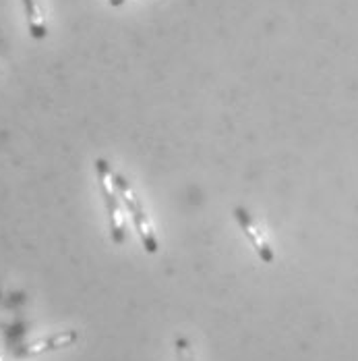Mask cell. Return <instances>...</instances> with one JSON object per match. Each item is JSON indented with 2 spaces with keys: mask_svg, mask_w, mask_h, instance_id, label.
I'll return each mask as SVG.
<instances>
[{
  "mask_svg": "<svg viewBox=\"0 0 358 361\" xmlns=\"http://www.w3.org/2000/svg\"><path fill=\"white\" fill-rule=\"evenodd\" d=\"M79 338V334L75 330H67V332H60V334H54L46 341H39L36 345H32L27 349L30 355H36V353H41V351H54V349H60V347H69L75 341Z\"/></svg>",
  "mask_w": 358,
  "mask_h": 361,
  "instance_id": "5b68a950",
  "label": "cell"
},
{
  "mask_svg": "<svg viewBox=\"0 0 358 361\" xmlns=\"http://www.w3.org/2000/svg\"><path fill=\"white\" fill-rule=\"evenodd\" d=\"M174 355H177V361H195V351H193L188 336L184 334L174 336Z\"/></svg>",
  "mask_w": 358,
  "mask_h": 361,
  "instance_id": "8992f818",
  "label": "cell"
},
{
  "mask_svg": "<svg viewBox=\"0 0 358 361\" xmlns=\"http://www.w3.org/2000/svg\"><path fill=\"white\" fill-rule=\"evenodd\" d=\"M114 187H116V191H118V197H120L122 206H124L127 212L131 214L133 226H135V231H137V235H139V239H141V245H143L145 252L151 253V255L160 252V241H158V235H155V231H153V224H151V220H149L147 212H145L141 200H139L137 193L133 191L129 179H127L124 175H120V173L114 171Z\"/></svg>",
  "mask_w": 358,
  "mask_h": 361,
  "instance_id": "6da1fadb",
  "label": "cell"
},
{
  "mask_svg": "<svg viewBox=\"0 0 358 361\" xmlns=\"http://www.w3.org/2000/svg\"><path fill=\"white\" fill-rule=\"evenodd\" d=\"M23 2V8H25V17H27V27H30V34L36 39H44L48 36V27H46V19L41 15V8H39V2L37 0H21Z\"/></svg>",
  "mask_w": 358,
  "mask_h": 361,
  "instance_id": "277c9868",
  "label": "cell"
},
{
  "mask_svg": "<svg viewBox=\"0 0 358 361\" xmlns=\"http://www.w3.org/2000/svg\"><path fill=\"white\" fill-rule=\"evenodd\" d=\"M96 175H98V185H100V193L106 206L108 216V231H110V239L114 245H122L127 241V231H124V222L120 216V204H118V191L114 187V169L110 166L106 158H96Z\"/></svg>",
  "mask_w": 358,
  "mask_h": 361,
  "instance_id": "7a4b0ae2",
  "label": "cell"
},
{
  "mask_svg": "<svg viewBox=\"0 0 358 361\" xmlns=\"http://www.w3.org/2000/svg\"><path fill=\"white\" fill-rule=\"evenodd\" d=\"M232 216L236 220V224L241 226V231L245 233V237L249 239V243L252 245L255 253L259 255V259H261L263 264H274V262H276V252L271 250V245L265 241V237H263L261 231L257 228L251 212H249L245 206H236V208L232 210Z\"/></svg>",
  "mask_w": 358,
  "mask_h": 361,
  "instance_id": "3957f363",
  "label": "cell"
},
{
  "mask_svg": "<svg viewBox=\"0 0 358 361\" xmlns=\"http://www.w3.org/2000/svg\"><path fill=\"white\" fill-rule=\"evenodd\" d=\"M0 361H4V360H2V357H0Z\"/></svg>",
  "mask_w": 358,
  "mask_h": 361,
  "instance_id": "52a82bcc",
  "label": "cell"
}]
</instances>
